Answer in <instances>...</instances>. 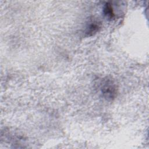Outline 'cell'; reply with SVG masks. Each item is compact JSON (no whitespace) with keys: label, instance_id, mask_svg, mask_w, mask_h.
Segmentation results:
<instances>
[{"label":"cell","instance_id":"3","mask_svg":"<svg viewBox=\"0 0 149 149\" xmlns=\"http://www.w3.org/2000/svg\"><path fill=\"white\" fill-rule=\"evenodd\" d=\"M104 15L109 19H112L114 17V13L113 12V9L112 8V6L111 4H109L108 3H107L104 6Z\"/></svg>","mask_w":149,"mask_h":149},{"label":"cell","instance_id":"2","mask_svg":"<svg viewBox=\"0 0 149 149\" xmlns=\"http://www.w3.org/2000/svg\"><path fill=\"white\" fill-rule=\"evenodd\" d=\"M99 24L97 22H92L89 24L86 29V33L88 35H93L94 33H96L98 31L99 28Z\"/></svg>","mask_w":149,"mask_h":149},{"label":"cell","instance_id":"1","mask_svg":"<svg viewBox=\"0 0 149 149\" xmlns=\"http://www.w3.org/2000/svg\"><path fill=\"white\" fill-rule=\"evenodd\" d=\"M100 90L102 97L107 100H112L116 93V88L114 83L108 79H104L100 83Z\"/></svg>","mask_w":149,"mask_h":149}]
</instances>
